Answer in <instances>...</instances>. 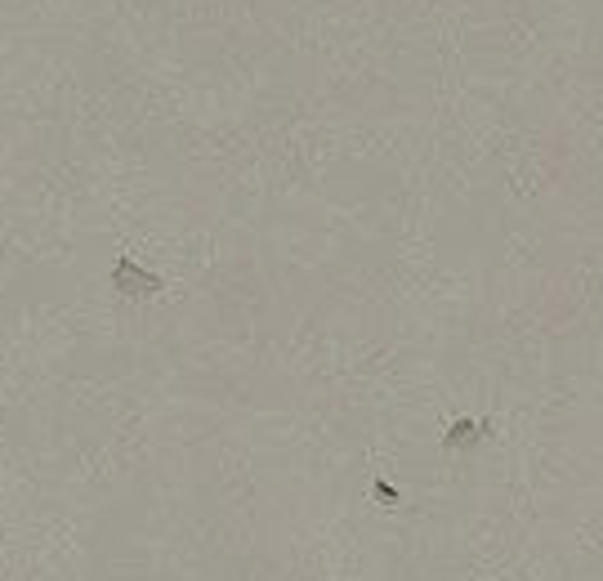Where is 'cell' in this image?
I'll return each instance as SVG.
<instances>
[{"label": "cell", "mask_w": 603, "mask_h": 581, "mask_svg": "<svg viewBox=\"0 0 603 581\" xmlns=\"http://www.w3.org/2000/svg\"><path fill=\"white\" fill-rule=\"evenodd\" d=\"M474 430H478V425H452V434H447V447H461V443H469V438H474Z\"/></svg>", "instance_id": "cell-1"}]
</instances>
